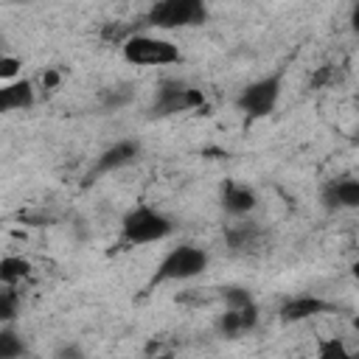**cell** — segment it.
Segmentation results:
<instances>
[{"label":"cell","mask_w":359,"mask_h":359,"mask_svg":"<svg viewBox=\"0 0 359 359\" xmlns=\"http://www.w3.org/2000/svg\"><path fill=\"white\" fill-rule=\"evenodd\" d=\"M123 59L140 67H157V65H174L180 62V48L160 36L135 34L123 39Z\"/></svg>","instance_id":"cell-3"},{"label":"cell","mask_w":359,"mask_h":359,"mask_svg":"<svg viewBox=\"0 0 359 359\" xmlns=\"http://www.w3.org/2000/svg\"><path fill=\"white\" fill-rule=\"evenodd\" d=\"M17 306H20V297L14 292H0V325L17 317Z\"/></svg>","instance_id":"cell-16"},{"label":"cell","mask_w":359,"mask_h":359,"mask_svg":"<svg viewBox=\"0 0 359 359\" xmlns=\"http://www.w3.org/2000/svg\"><path fill=\"white\" fill-rule=\"evenodd\" d=\"M205 107V95L196 87H188L182 81H163L151 107V115H177V112H188V109H199Z\"/></svg>","instance_id":"cell-5"},{"label":"cell","mask_w":359,"mask_h":359,"mask_svg":"<svg viewBox=\"0 0 359 359\" xmlns=\"http://www.w3.org/2000/svg\"><path fill=\"white\" fill-rule=\"evenodd\" d=\"M22 353H25V342L20 339V334L11 328H0V359H14Z\"/></svg>","instance_id":"cell-14"},{"label":"cell","mask_w":359,"mask_h":359,"mask_svg":"<svg viewBox=\"0 0 359 359\" xmlns=\"http://www.w3.org/2000/svg\"><path fill=\"white\" fill-rule=\"evenodd\" d=\"M22 70V62L17 56H8V53H0V81H8V79H17V73Z\"/></svg>","instance_id":"cell-17"},{"label":"cell","mask_w":359,"mask_h":359,"mask_svg":"<svg viewBox=\"0 0 359 359\" xmlns=\"http://www.w3.org/2000/svg\"><path fill=\"white\" fill-rule=\"evenodd\" d=\"M224 300H227V309H241V306H250L252 303V294L247 289H224Z\"/></svg>","instance_id":"cell-18"},{"label":"cell","mask_w":359,"mask_h":359,"mask_svg":"<svg viewBox=\"0 0 359 359\" xmlns=\"http://www.w3.org/2000/svg\"><path fill=\"white\" fill-rule=\"evenodd\" d=\"M255 238H258L255 224H241V227H236V230L227 233V241H230L233 250H247V247L255 244Z\"/></svg>","instance_id":"cell-15"},{"label":"cell","mask_w":359,"mask_h":359,"mask_svg":"<svg viewBox=\"0 0 359 359\" xmlns=\"http://www.w3.org/2000/svg\"><path fill=\"white\" fill-rule=\"evenodd\" d=\"M325 208H356L359 205V182L356 180H334L323 188Z\"/></svg>","instance_id":"cell-10"},{"label":"cell","mask_w":359,"mask_h":359,"mask_svg":"<svg viewBox=\"0 0 359 359\" xmlns=\"http://www.w3.org/2000/svg\"><path fill=\"white\" fill-rule=\"evenodd\" d=\"M121 230L126 244H151V241L168 238L174 233V222L149 205H137L123 216Z\"/></svg>","instance_id":"cell-1"},{"label":"cell","mask_w":359,"mask_h":359,"mask_svg":"<svg viewBox=\"0 0 359 359\" xmlns=\"http://www.w3.org/2000/svg\"><path fill=\"white\" fill-rule=\"evenodd\" d=\"M320 356H323V359H334V356L345 359V356H348V351H345V345L334 337V339H325V342L320 345Z\"/></svg>","instance_id":"cell-19"},{"label":"cell","mask_w":359,"mask_h":359,"mask_svg":"<svg viewBox=\"0 0 359 359\" xmlns=\"http://www.w3.org/2000/svg\"><path fill=\"white\" fill-rule=\"evenodd\" d=\"M208 266V252L194 247V244H182V247H174L157 266L154 272V283H163V280H188V278H196L202 275Z\"/></svg>","instance_id":"cell-4"},{"label":"cell","mask_w":359,"mask_h":359,"mask_svg":"<svg viewBox=\"0 0 359 359\" xmlns=\"http://www.w3.org/2000/svg\"><path fill=\"white\" fill-rule=\"evenodd\" d=\"M205 20V0H157L146 14V22L154 28H191L202 25Z\"/></svg>","instance_id":"cell-2"},{"label":"cell","mask_w":359,"mask_h":359,"mask_svg":"<svg viewBox=\"0 0 359 359\" xmlns=\"http://www.w3.org/2000/svg\"><path fill=\"white\" fill-rule=\"evenodd\" d=\"M42 84H45V87H56V84H59V73H56V70H48V73L42 76Z\"/></svg>","instance_id":"cell-20"},{"label":"cell","mask_w":359,"mask_h":359,"mask_svg":"<svg viewBox=\"0 0 359 359\" xmlns=\"http://www.w3.org/2000/svg\"><path fill=\"white\" fill-rule=\"evenodd\" d=\"M28 272H31V264H28L25 258H20V255H6V258H0V283L14 286V283H20L22 278H28Z\"/></svg>","instance_id":"cell-13"},{"label":"cell","mask_w":359,"mask_h":359,"mask_svg":"<svg viewBox=\"0 0 359 359\" xmlns=\"http://www.w3.org/2000/svg\"><path fill=\"white\" fill-rule=\"evenodd\" d=\"M278 98H280V79L266 76V79H258V81L247 84L241 90V95L236 98V107L250 118H264L275 109Z\"/></svg>","instance_id":"cell-6"},{"label":"cell","mask_w":359,"mask_h":359,"mask_svg":"<svg viewBox=\"0 0 359 359\" xmlns=\"http://www.w3.org/2000/svg\"><path fill=\"white\" fill-rule=\"evenodd\" d=\"M222 205L233 216H247L250 210H255L258 196H255L252 188H247L241 182H224V188H222Z\"/></svg>","instance_id":"cell-9"},{"label":"cell","mask_w":359,"mask_h":359,"mask_svg":"<svg viewBox=\"0 0 359 359\" xmlns=\"http://www.w3.org/2000/svg\"><path fill=\"white\" fill-rule=\"evenodd\" d=\"M331 306L325 303V300H320V297H314V294H297V297H289L283 306H280V320L283 323H303V320H309V317H317V314H323V311H328Z\"/></svg>","instance_id":"cell-8"},{"label":"cell","mask_w":359,"mask_h":359,"mask_svg":"<svg viewBox=\"0 0 359 359\" xmlns=\"http://www.w3.org/2000/svg\"><path fill=\"white\" fill-rule=\"evenodd\" d=\"M255 323H258V309H255V303H250L241 309H227V314L219 320V328L227 337H238V334L255 328Z\"/></svg>","instance_id":"cell-12"},{"label":"cell","mask_w":359,"mask_h":359,"mask_svg":"<svg viewBox=\"0 0 359 359\" xmlns=\"http://www.w3.org/2000/svg\"><path fill=\"white\" fill-rule=\"evenodd\" d=\"M137 154H140V143H135V140H118V143H112V146L95 160L93 174H109V171H118V168L135 163Z\"/></svg>","instance_id":"cell-7"},{"label":"cell","mask_w":359,"mask_h":359,"mask_svg":"<svg viewBox=\"0 0 359 359\" xmlns=\"http://www.w3.org/2000/svg\"><path fill=\"white\" fill-rule=\"evenodd\" d=\"M34 104V87L31 81H8L0 84V115L14 112V109H28Z\"/></svg>","instance_id":"cell-11"}]
</instances>
